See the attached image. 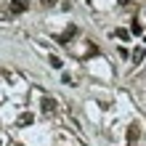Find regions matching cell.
Here are the masks:
<instances>
[{
  "label": "cell",
  "mask_w": 146,
  "mask_h": 146,
  "mask_svg": "<svg viewBox=\"0 0 146 146\" xmlns=\"http://www.w3.org/2000/svg\"><path fill=\"white\" fill-rule=\"evenodd\" d=\"M74 35H77V27H74V24H69V27H66V29L61 32V35L56 37V42H61V45H66V42H69V40H72Z\"/></svg>",
  "instance_id": "cell-1"
},
{
  "label": "cell",
  "mask_w": 146,
  "mask_h": 146,
  "mask_svg": "<svg viewBox=\"0 0 146 146\" xmlns=\"http://www.w3.org/2000/svg\"><path fill=\"white\" fill-rule=\"evenodd\" d=\"M138 135H141V127L138 125H130V127H127V146H135Z\"/></svg>",
  "instance_id": "cell-2"
},
{
  "label": "cell",
  "mask_w": 146,
  "mask_h": 146,
  "mask_svg": "<svg viewBox=\"0 0 146 146\" xmlns=\"http://www.w3.org/2000/svg\"><path fill=\"white\" fill-rule=\"evenodd\" d=\"M11 11L13 13H24L27 11V0H11Z\"/></svg>",
  "instance_id": "cell-3"
},
{
  "label": "cell",
  "mask_w": 146,
  "mask_h": 146,
  "mask_svg": "<svg viewBox=\"0 0 146 146\" xmlns=\"http://www.w3.org/2000/svg\"><path fill=\"white\" fill-rule=\"evenodd\" d=\"M42 111H45V114H53V111H56V101L53 98H42Z\"/></svg>",
  "instance_id": "cell-4"
},
{
  "label": "cell",
  "mask_w": 146,
  "mask_h": 146,
  "mask_svg": "<svg viewBox=\"0 0 146 146\" xmlns=\"http://www.w3.org/2000/svg\"><path fill=\"white\" fill-rule=\"evenodd\" d=\"M143 58H146V50H143V48H135V50H133V61H138V64H141Z\"/></svg>",
  "instance_id": "cell-5"
},
{
  "label": "cell",
  "mask_w": 146,
  "mask_h": 146,
  "mask_svg": "<svg viewBox=\"0 0 146 146\" xmlns=\"http://www.w3.org/2000/svg\"><path fill=\"white\" fill-rule=\"evenodd\" d=\"M32 119H35L32 114H21V117H19V125H32Z\"/></svg>",
  "instance_id": "cell-6"
},
{
  "label": "cell",
  "mask_w": 146,
  "mask_h": 146,
  "mask_svg": "<svg viewBox=\"0 0 146 146\" xmlns=\"http://www.w3.org/2000/svg\"><path fill=\"white\" fill-rule=\"evenodd\" d=\"M50 66H53V69H61V58H58V56H50Z\"/></svg>",
  "instance_id": "cell-7"
},
{
  "label": "cell",
  "mask_w": 146,
  "mask_h": 146,
  "mask_svg": "<svg viewBox=\"0 0 146 146\" xmlns=\"http://www.w3.org/2000/svg\"><path fill=\"white\" fill-rule=\"evenodd\" d=\"M130 32H133V35H141L143 29H141V24H138V21H133V24H130Z\"/></svg>",
  "instance_id": "cell-8"
},
{
  "label": "cell",
  "mask_w": 146,
  "mask_h": 146,
  "mask_svg": "<svg viewBox=\"0 0 146 146\" xmlns=\"http://www.w3.org/2000/svg\"><path fill=\"white\" fill-rule=\"evenodd\" d=\"M114 35H117L119 40H127V37H130V32H127V29H117V32H114Z\"/></svg>",
  "instance_id": "cell-9"
},
{
  "label": "cell",
  "mask_w": 146,
  "mask_h": 146,
  "mask_svg": "<svg viewBox=\"0 0 146 146\" xmlns=\"http://www.w3.org/2000/svg\"><path fill=\"white\" fill-rule=\"evenodd\" d=\"M56 3V0H42V5H53Z\"/></svg>",
  "instance_id": "cell-10"
},
{
  "label": "cell",
  "mask_w": 146,
  "mask_h": 146,
  "mask_svg": "<svg viewBox=\"0 0 146 146\" xmlns=\"http://www.w3.org/2000/svg\"><path fill=\"white\" fill-rule=\"evenodd\" d=\"M117 3H119V5H127V3H130V0H117Z\"/></svg>",
  "instance_id": "cell-11"
},
{
  "label": "cell",
  "mask_w": 146,
  "mask_h": 146,
  "mask_svg": "<svg viewBox=\"0 0 146 146\" xmlns=\"http://www.w3.org/2000/svg\"><path fill=\"white\" fill-rule=\"evenodd\" d=\"M143 42H146V35H143Z\"/></svg>",
  "instance_id": "cell-12"
}]
</instances>
